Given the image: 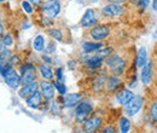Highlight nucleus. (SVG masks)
<instances>
[{
  "label": "nucleus",
  "mask_w": 157,
  "mask_h": 133,
  "mask_svg": "<svg viewBox=\"0 0 157 133\" xmlns=\"http://www.w3.org/2000/svg\"><path fill=\"white\" fill-rule=\"evenodd\" d=\"M92 109H93V108H92V105H91L90 103H87V102L80 103L78 107L76 108V111H75L78 122H86V121H87L86 119L88 117V115L91 114Z\"/></svg>",
  "instance_id": "1"
},
{
  "label": "nucleus",
  "mask_w": 157,
  "mask_h": 133,
  "mask_svg": "<svg viewBox=\"0 0 157 133\" xmlns=\"http://www.w3.org/2000/svg\"><path fill=\"white\" fill-rule=\"evenodd\" d=\"M42 11L50 17V18H53L56 17L60 11V2L57 0H53V1H48L46 4H44L42 6Z\"/></svg>",
  "instance_id": "2"
},
{
  "label": "nucleus",
  "mask_w": 157,
  "mask_h": 133,
  "mask_svg": "<svg viewBox=\"0 0 157 133\" xmlns=\"http://www.w3.org/2000/svg\"><path fill=\"white\" fill-rule=\"evenodd\" d=\"M141 107H143V98L137 96L126 105V113L129 116H134L141 109Z\"/></svg>",
  "instance_id": "3"
},
{
  "label": "nucleus",
  "mask_w": 157,
  "mask_h": 133,
  "mask_svg": "<svg viewBox=\"0 0 157 133\" xmlns=\"http://www.w3.org/2000/svg\"><path fill=\"white\" fill-rule=\"evenodd\" d=\"M106 64L111 68L116 74H120L124 68V61L120 56H111L106 59Z\"/></svg>",
  "instance_id": "4"
},
{
  "label": "nucleus",
  "mask_w": 157,
  "mask_h": 133,
  "mask_svg": "<svg viewBox=\"0 0 157 133\" xmlns=\"http://www.w3.org/2000/svg\"><path fill=\"white\" fill-rule=\"evenodd\" d=\"M4 79H5V82H6L10 87H12V88L18 87V85L22 84V77L15 72L13 68H11V69L7 72V74L4 76Z\"/></svg>",
  "instance_id": "5"
},
{
  "label": "nucleus",
  "mask_w": 157,
  "mask_h": 133,
  "mask_svg": "<svg viewBox=\"0 0 157 133\" xmlns=\"http://www.w3.org/2000/svg\"><path fill=\"white\" fill-rule=\"evenodd\" d=\"M100 123H101V119L98 117V116H93V117L88 119V120L85 122V125H83V131L86 133H94L99 128Z\"/></svg>",
  "instance_id": "6"
},
{
  "label": "nucleus",
  "mask_w": 157,
  "mask_h": 133,
  "mask_svg": "<svg viewBox=\"0 0 157 133\" xmlns=\"http://www.w3.org/2000/svg\"><path fill=\"white\" fill-rule=\"evenodd\" d=\"M110 33V29L106 25H97L91 30V37L94 40H103Z\"/></svg>",
  "instance_id": "7"
},
{
  "label": "nucleus",
  "mask_w": 157,
  "mask_h": 133,
  "mask_svg": "<svg viewBox=\"0 0 157 133\" xmlns=\"http://www.w3.org/2000/svg\"><path fill=\"white\" fill-rule=\"evenodd\" d=\"M103 12L106 16H120L123 12V9L118 4H109L105 7H103Z\"/></svg>",
  "instance_id": "8"
},
{
  "label": "nucleus",
  "mask_w": 157,
  "mask_h": 133,
  "mask_svg": "<svg viewBox=\"0 0 157 133\" xmlns=\"http://www.w3.org/2000/svg\"><path fill=\"white\" fill-rule=\"evenodd\" d=\"M97 23V18H96V15H94V11L93 10H87L83 15V17L81 19V25L82 27H90V25H93Z\"/></svg>",
  "instance_id": "9"
},
{
  "label": "nucleus",
  "mask_w": 157,
  "mask_h": 133,
  "mask_svg": "<svg viewBox=\"0 0 157 133\" xmlns=\"http://www.w3.org/2000/svg\"><path fill=\"white\" fill-rule=\"evenodd\" d=\"M41 87V92L46 99H51L55 97V88H53V84L48 82V81H42L40 84Z\"/></svg>",
  "instance_id": "10"
},
{
  "label": "nucleus",
  "mask_w": 157,
  "mask_h": 133,
  "mask_svg": "<svg viewBox=\"0 0 157 133\" xmlns=\"http://www.w3.org/2000/svg\"><path fill=\"white\" fill-rule=\"evenodd\" d=\"M151 77H152V64L150 62V63H146L143 67V70H141V81H143V84L144 85H149L151 82Z\"/></svg>",
  "instance_id": "11"
},
{
  "label": "nucleus",
  "mask_w": 157,
  "mask_h": 133,
  "mask_svg": "<svg viewBox=\"0 0 157 133\" xmlns=\"http://www.w3.org/2000/svg\"><path fill=\"white\" fill-rule=\"evenodd\" d=\"M133 98H134V95L129 90H122L121 92L117 93V102L120 104H123V105H127Z\"/></svg>",
  "instance_id": "12"
},
{
  "label": "nucleus",
  "mask_w": 157,
  "mask_h": 133,
  "mask_svg": "<svg viewBox=\"0 0 157 133\" xmlns=\"http://www.w3.org/2000/svg\"><path fill=\"white\" fill-rule=\"evenodd\" d=\"M36 90H38V84L34 81V82H32V84H29L27 86H23L20 90V96L22 98H25V97L28 98V97H30L33 93H35Z\"/></svg>",
  "instance_id": "13"
},
{
  "label": "nucleus",
  "mask_w": 157,
  "mask_h": 133,
  "mask_svg": "<svg viewBox=\"0 0 157 133\" xmlns=\"http://www.w3.org/2000/svg\"><path fill=\"white\" fill-rule=\"evenodd\" d=\"M80 100H81V95H78V93H71V95L65 96V98H64V107L65 108H71V107L76 105Z\"/></svg>",
  "instance_id": "14"
},
{
  "label": "nucleus",
  "mask_w": 157,
  "mask_h": 133,
  "mask_svg": "<svg viewBox=\"0 0 157 133\" xmlns=\"http://www.w3.org/2000/svg\"><path fill=\"white\" fill-rule=\"evenodd\" d=\"M147 52H146V49L145 47H140L139 51H138V56H137V65L139 68H143L147 62Z\"/></svg>",
  "instance_id": "15"
},
{
  "label": "nucleus",
  "mask_w": 157,
  "mask_h": 133,
  "mask_svg": "<svg viewBox=\"0 0 157 133\" xmlns=\"http://www.w3.org/2000/svg\"><path fill=\"white\" fill-rule=\"evenodd\" d=\"M27 104L30 108H38L40 104H41V95L36 91L35 93H33L30 97L27 98Z\"/></svg>",
  "instance_id": "16"
},
{
  "label": "nucleus",
  "mask_w": 157,
  "mask_h": 133,
  "mask_svg": "<svg viewBox=\"0 0 157 133\" xmlns=\"http://www.w3.org/2000/svg\"><path fill=\"white\" fill-rule=\"evenodd\" d=\"M82 49L85 52H92L99 49H103V44L101 42H85L82 45Z\"/></svg>",
  "instance_id": "17"
},
{
  "label": "nucleus",
  "mask_w": 157,
  "mask_h": 133,
  "mask_svg": "<svg viewBox=\"0 0 157 133\" xmlns=\"http://www.w3.org/2000/svg\"><path fill=\"white\" fill-rule=\"evenodd\" d=\"M35 81V70H32V72H28V73H24L22 74V84L24 86L32 84Z\"/></svg>",
  "instance_id": "18"
},
{
  "label": "nucleus",
  "mask_w": 157,
  "mask_h": 133,
  "mask_svg": "<svg viewBox=\"0 0 157 133\" xmlns=\"http://www.w3.org/2000/svg\"><path fill=\"white\" fill-rule=\"evenodd\" d=\"M33 47L36 51H42L45 49V38L42 35H38L33 40Z\"/></svg>",
  "instance_id": "19"
},
{
  "label": "nucleus",
  "mask_w": 157,
  "mask_h": 133,
  "mask_svg": "<svg viewBox=\"0 0 157 133\" xmlns=\"http://www.w3.org/2000/svg\"><path fill=\"white\" fill-rule=\"evenodd\" d=\"M101 63H103V59L99 56H94V57L90 58L88 62H87V64H88V67L91 69H97V68H99L101 65Z\"/></svg>",
  "instance_id": "20"
},
{
  "label": "nucleus",
  "mask_w": 157,
  "mask_h": 133,
  "mask_svg": "<svg viewBox=\"0 0 157 133\" xmlns=\"http://www.w3.org/2000/svg\"><path fill=\"white\" fill-rule=\"evenodd\" d=\"M120 130L121 133H128V131L131 130V122L127 117H121L120 120Z\"/></svg>",
  "instance_id": "21"
},
{
  "label": "nucleus",
  "mask_w": 157,
  "mask_h": 133,
  "mask_svg": "<svg viewBox=\"0 0 157 133\" xmlns=\"http://www.w3.org/2000/svg\"><path fill=\"white\" fill-rule=\"evenodd\" d=\"M40 73H41V75L44 76L45 79H47V80H48V79H52V77H53L52 70H51V69H50V68H48L47 65H45V64L40 67Z\"/></svg>",
  "instance_id": "22"
},
{
  "label": "nucleus",
  "mask_w": 157,
  "mask_h": 133,
  "mask_svg": "<svg viewBox=\"0 0 157 133\" xmlns=\"http://www.w3.org/2000/svg\"><path fill=\"white\" fill-rule=\"evenodd\" d=\"M118 85H121V80L117 77H111L108 82V90L109 91H114L115 88H117Z\"/></svg>",
  "instance_id": "23"
},
{
  "label": "nucleus",
  "mask_w": 157,
  "mask_h": 133,
  "mask_svg": "<svg viewBox=\"0 0 157 133\" xmlns=\"http://www.w3.org/2000/svg\"><path fill=\"white\" fill-rule=\"evenodd\" d=\"M48 33L53 37L55 39H57L58 41H62V33H60V30H58V29H50L48 30Z\"/></svg>",
  "instance_id": "24"
},
{
  "label": "nucleus",
  "mask_w": 157,
  "mask_h": 133,
  "mask_svg": "<svg viewBox=\"0 0 157 133\" xmlns=\"http://www.w3.org/2000/svg\"><path fill=\"white\" fill-rule=\"evenodd\" d=\"M12 42H13V40H12V37H11L10 34H6V35L2 37V44H4L5 46H11Z\"/></svg>",
  "instance_id": "25"
},
{
  "label": "nucleus",
  "mask_w": 157,
  "mask_h": 133,
  "mask_svg": "<svg viewBox=\"0 0 157 133\" xmlns=\"http://www.w3.org/2000/svg\"><path fill=\"white\" fill-rule=\"evenodd\" d=\"M53 85H55V87H57V90L59 91V93L60 95H65V86L62 84V82H59V81H55L53 82Z\"/></svg>",
  "instance_id": "26"
},
{
  "label": "nucleus",
  "mask_w": 157,
  "mask_h": 133,
  "mask_svg": "<svg viewBox=\"0 0 157 133\" xmlns=\"http://www.w3.org/2000/svg\"><path fill=\"white\" fill-rule=\"evenodd\" d=\"M150 113H151V117H152L155 121H157V102L152 104V107H151V109H150Z\"/></svg>",
  "instance_id": "27"
},
{
  "label": "nucleus",
  "mask_w": 157,
  "mask_h": 133,
  "mask_svg": "<svg viewBox=\"0 0 157 133\" xmlns=\"http://www.w3.org/2000/svg\"><path fill=\"white\" fill-rule=\"evenodd\" d=\"M22 7H23V9H24V11H25V12H28V14H32V12H33L32 5H30L28 1H23V2H22Z\"/></svg>",
  "instance_id": "28"
},
{
  "label": "nucleus",
  "mask_w": 157,
  "mask_h": 133,
  "mask_svg": "<svg viewBox=\"0 0 157 133\" xmlns=\"http://www.w3.org/2000/svg\"><path fill=\"white\" fill-rule=\"evenodd\" d=\"M32 70H35L34 65H32V64H25V65H24V67H22V69H21L22 74H24V73H28V72H32Z\"/></svg>",
  "instance_id": "29"
},
{
  "label": "nucleus",
  "mask_w": 157,
  "mask_h": 133,
  "mask_svg": "<svg viewBox=\"0 0 157 133\" xmlns=\"http://www.w3.org/2000/svg\"><path fill=\"white\" fill-rule=\"evenodd\" d=\"M101 133H116V130L114 126H108L101 131Z\"/></svg>",
  "instance_id": "30"
},
{
  "label": "nucleus",
  "mask_w": 157,
  "mask_h": 133,
  "mask_svg": "<svg viewBox=\"0 0 157 133\" xmlns=\"http://www.w3.org/2000/svg\"><path fill=\"white\" fill-rule=\"evenodd\" d=\"M111 52V49H105V50H100L98 52V56H106Z\"/></svg>",
  "instance_id": "31"
},
{
  "label": "nucleus",
  "mask_w": 157,
  "mask_h": 133,
  "mask_svg": "<svg viewBox=\"0 0 157 133\" xmlns=\"http://www.w3.org/2000/svg\"><path fill=\"white\" fill-rule=\"evenodd\" d=\"M138 2L139 6H143V7H146L147 4H149V0H136Z\"/></svg>",
  "instance_id": "32"
},
{
  "label": "nucleus",
  "mask_w": 157,
  "mask_h": 133,
  "mask_svg": "<svg viewBox=\"0 0 157 133\" xmlns=\"http://www.w3.org/2000/svg\"><path fill=\"white\" fill-rule=\"evenodd\" d=\"M126 0H110V2L111 4H118V5H121L122 2H124Z\"/></svg>",
  "instance_id": "33"
},
{
  "label": "nucleus",
  "mask_w": 157,
  "mask_h": 133,
  "mask_svg": "<svg viewBox=\"0 0 157 133\" xmlns=\"http://www.w3.org/2000/svg\"><path fill=\"white\" fill-rule=\"evenodd\" d=\"M57 76H58L59 80L62 79V69H60V68H59V69H57Z\"/></svg>",
  "instance_id": "34"
},
{
  "label": "nucleus",
  "mask_w": 157,
  "mask_h": 133,
  "mask_svg": "<svg viewBox=\"0 0 157 133\" xmlns=\"http://www.w3.org/2000/svg\"><path fill=\"white\" fill-rule=\"evenodd\" d=\"M152 7H154L155 11H157V0H154V2H152Z\"/></svg>",
  "instance_id": "35"
},
{
  "label": "nucleus",
  "mask_w": 157,
  "mask_h": 133,
  "mask_svg": "<svg viewBox=\"0 0 157 133\" xmlns=\"http://www.w3.org/2000/svg\"><path fill=\"white\" fill-rule=\"evenodd\" d=\"M30 1H32L34 5H39L40 2H41V0H30Z\"/></svg>",
  "instance_id": "36"
},
{
  "label": "nucleus",
  "mask_w": 157,
  "mask_h": 133,
  "mask_svg": "<svg viewBox=\"0 0 157 133\" xmlns=\"http://www.w3.org/2000/svg\"><path fill=\"white\" fill-rule=\"evenodd\" d=\"M48 1H53V0H48Z\"/></svg>",
  "instance_id": "37"
},
{
  "label": "nucleus",
  "mask_w": 157,
  "mask_h": 133,
  "mask_svg": "<svg viewBox=\"0 0 157 133\" xmlns=\"http://www.w3.org/2000/svg\"><path fill=\"white\" fill-rule=\"evenodd\" d=\"M1 1H5V0H1Z\"/></svg>",
  "instance_id": "38"
}]
</instances>
